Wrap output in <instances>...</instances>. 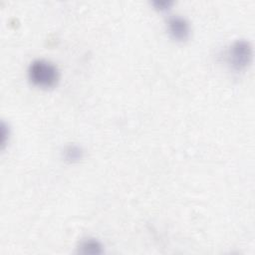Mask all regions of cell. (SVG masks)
<instances>
[{"mask_svg":"<svg viewBox=\"0 0 255 255\" xmlns=\"http://www.w3.org/2000/svg\"><path fill=\"white\" fill-rule=\"evenodd\" d=\"M31 82L41 88H51L59 80V71L50 61L39 59L31 63L28 70Z\"/></svg>","mask_w":255,"mask_h":255,"instance_id":"cell-1","label":"cell"},{"mask_svg":"<svg viewBox=\"0 0 255 255\" xmlns=\"http://www.w3.org/2000/svg\"><path fill=\"white\" fill-rule=\"evenodd\" d=\"M252 46L246 40H238L234 42L228 52L229 63L236 71H241L249 66L252 61Z\"/></svg>","mask_w":255,"mask_h":255,"instance_id":"cell-2","label":"cell"},{"mask_svg":"<svg viewBox=\"0 0 255 255\" xmlns=\"http://www.w3.org/2000/svg\"><path fill=\"white\" fill-rule=\"evenodd\" d=\"M167 29L170 36L177 41H184L188 38L190 28L187 20L181 16H172L168 19Z\"/></svg>","mask_w":255,"mask_h":255,"instance_id":"cell-3","label":"cell"},{"mask_svg":"<svg viewBox=\"0 0 255 255\" xmlns=\"http://www.w3.org/2000/svg\"><path fill=\"white\" fill-rule=\"evenodd\" d=\"M102 244L95 239H86L80 244V252L83 254H101L103 252Z\"/></svg>","mask_w":255,"mask_h":255,"instance_id":"cell-4","label":"cell"},{"mask_svg":"<svg viewBox=\"0 0 255 255\" xmlns=\"http://www.w3.org/2000/svg\"><path fill=\"white\" fill-rule=\"evenodd\" d=\"M82 156H83V151H82L81 147H79L77 145H69L65 149V158H66V160L75 161V160H78V159L82 158Z\"/></svg>","mask_w":255,"mask_h":255,"instance_id":"cell-5","label":"cell"},{"mask_svg":"<svg viewBox=\"0 0 255 255\" xmlns=\"http://www.w3.org/2000/svg\"><path fill=\"white\" fill-rule=\"evenodd\" d=\"M154 7L158 10H165V9H168V7L172 4L171 1L169 0H155L152 2Z\"/></svg>","mask_w":255,"mask_h":255,"instance_id":"cell-6","label":"cell"}]
</instances>
